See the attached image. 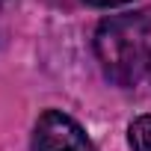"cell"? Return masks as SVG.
<instances>
[{
  "mask_svg": "<svg viewBox=\"0 0 151 151\" xmlns=\"http://www.w3.org/2000/svg\"><path fill=\"white\" fill-rule=\"evenodd\" d=\"M95 56L124 89H151V9L110 15L95 30Z\"/></svg>",
  "mask_w": 151,
  "mask_h": 151,
  "instance_id": "obj_1",
  "label": "cell"
},
{
  "mask_svg": "<svg viewBox=\"0 0 151 151\" xmlns=\"http://www.w3.org/2000/svg\"><path fill=\"white\" fill-rule=\"evenodd\" d=\"M33 151H95V145L71 116L45 110L33 130Z\"/></svg>",
  "mask_w": 151,
  "mask_h": 151,
  "instance_id": "obj_2",
  "label": "cell"
},
{
  "mask_svg": "<svg viewBox=\"0 0 151 151\" xmlns=\"http://www.w3.org/2000/svg\"><path fill=\"white\" fill-rule=\"evenodd\" d=\"M127 142L133 151H151V116H139L127 127Z\"/></svg>",
  "mask_w": 151,
  "mask_h": 151,
  "instance_id": "obj_3",
  "label": "cell"
},
{
  "mask_svg": "<svg viewBox=\"0 0 151 151\" xmlns=\"http://www.w3.org/2000/svg\"><path fill=\"white\" fill-rule=\"evenodd\" d=\"M83 3H89V6H122V3H127V0H83Z\"/></svg>",
  "mask_w": 151,
  "mask_h": 151,
  "instance_id": "obj_4",
  "label": "cell"
},
{
  "mask_svg": "<svg viewBox=\"0 0 151 151\" xmlns=\"http://www.w3.org/2000/svg\"><path fill=\"white\" fill-rule=\"evenodd\" d=\"M15 3H18V0H0V18H3V15H6V12H9Z\"/></svg>",
  "mask_w": 151,
  "mask_h": 151,
  "instance_id": "obj_5",
  "label": "cell"
}]
</instances>
